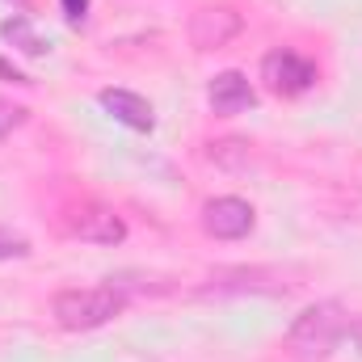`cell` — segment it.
I'll use <instances>...</instances> for the list:
<instances>
[{"mask_svg": "<svg viewBox=\"0 0 362 362\" xmlns=\"http://www.w3.org/2000/svg\"><path fill=\"white\" fill-rule=\"evenodd\" d=\"M206 101H211L215 114H240V110H249L257 101V93H253V85L240 72H219L206 85Z\"/></svg>", "mask_w": 362, "mask_h": 362, "instance_id": "8", "label": "cell"}, {"mask_svg": "<svg viewBox=\"0 0 362 362\" xmlns=\"http://www.w3.org/2000/svg\"><path fill=\"white\" fill-rule=\"evenodd\" d=\"M262 81L278 97H299V93H308L316 85V64L295 55V51H286V47H278V51H270L262 59Z\"/></svg>", "mask_w": 362, "mask_h": 362, "instance_id": "3", "label": "cell"}, {"mask_svg": "<svg viewBox=\"0 0 362 362\" xmlns=\"http://www.w3.org/2000/svg\"><path fill=\"white\" fill-rule=\"evenodd\" d=\"M278 295V286L270 282V274L266 270H245V266H236V270H215L211 274V286H202V295Z\"/></svg>", "mask_w": 362, "mask_h": 362, "instance_id": "9", "label": "cell"}, {"mask_svg": "<svg viewBox=\"0 0 362 362\" xmlns=\"http://www.w3.org/2000/svg\"><path fill=\"white\" fill-rule=\"evenodd\" d=\"M25 122V110H17V105H0V135H8L13 127H21Z\"/></svg>", "mask_w": 362, "mask_h": 362, "instance_id": "13", "label": "cell"}, {"mask_svg": "<svg viewBox=\"0 0 362 362\" xmlns=\"http://www.w3.org/2000/svg\"><path fill=\"white\" fill-rule=\"evenodd\" d=\"M0 34H4L13 47H21L25 55H42V51H47V42L30 30V21H25V17H8V21L0 25Z\"/></svg>", "mask_w": 362, "mask_h": 362, "instance_id": "11", "label": "cell"}, {"mask_svg": "<svg viewBox=\"0 0 362 362\" xmlns=\"http://www.w3.org/2000/svg\"><path fill=\"white\" fill-rule=\"evenodd\" d=\"M346 333H350L346 308H341L337 299H320V303H312V308H303V312L295 316V325L286 329V350L303 362L329 358V354L341 346Z\"/></svg>", "mask_w": 362, "mask_h": 362, "instance_id": "1", "label": "cell"}, {"mask_svg": "<svg viewBox=\"0 0 362 362\" xmlns=\"http://www.w3.org/2000/svg\"><path fill=\"white\" fill-rule=\"evenodd\" d=\"M21 257H30V240L0 228V262H21Z\"/></svg>", "mask_w": 362, "mask_h": 362, "instance_id": "12", "label": "cell"}, {"mask_svg": "<svg viewBox=\"0 0 362 362\" xmlns=\"http://www.w3.org/2000/svg\"><path fill=\"white\" fill-rule=\"evenodd\" d=\"M202 228L215 240H240L253 232V206L245 198H211L202 206Z\"/></svg>", "mask_w": 362, "mask_h": 362, "instance_id": "6", "label": "cell"}, {"mask_svg": "<svg viewBox=\"0 0 362 362\" xmlns=\"http://www.w3.org/2000/svg\"><path fill=\"white\" fill-rule=\"evenodd\" d=\"M127 308L122 291L114 286H68L51 299V316L59 329L68 333H89V329H101L110 325L118 312Z\"/></svg>", "mask_w": 362, "mask_h": 362, "instance_id": "2", "label": "cell"}, {"mask_svg": "<svg viewBox=\"0 0 362 362\" xmlns=\"http://www.w3.org/2000/svg\"><path fill=\"white\" fill-rule=\"evenodd\" d=\"M101 105H105V114H110L114 122H122V127H131V131H152V127H156L152 105L131 89H101Z\"/></svg>", "mask_w": 362, "mask_h": 362, "instance_id": "7", "label": "cell"}, {"mask_svg": "<svg viewBox=\"0 0 362 362\" xmlns=\"http://www.w3.org/2000/svg\"><path fill=\"white\" fill-rule=\"evenodd\" d=\"M68 232L81 236V240H89V245H122L127 240L122 215L114 206H105V202H81V206H72Z\"/></svg>", "mask_w": 362, "mask_h": 362, "instance_id": "5", "label": "cell"}, {"mask_svg": "<svg viewBox=\"0 0 362 362\" xmlns=\"http://www.w3.org/2000/svg\"><path fill=\"white\" fill-rule=\"evenodd\" d=\"M206 160L236 173V169L249 165V144L245 139H215V144H206Z\"/></svg>", "mask_w": 362, "mask_h": 362, "instance_id": "10", "label": "cell"}, {"mask_svg": "<svg viewBox=\"0 0 362 362\" xmlns=\"http://www.w3.org/2000/svg\"><path fill=\"white\" fill-rule=\"evenodd\" d=\"M0 76H8V81H13V85H30V81H25V76H21V72H13V68H8V64H0Z\"/></svg>", "mask_w": 362, "mask_h": 362, "instance_id": "15", "label": "cell"}, {"mask_svg": "<svg viewBox=\"0 0 362 362\" xmlns=\"http://www.w3.org/2000/svg\"><path fill=\"white\" fill-rule=\"evenodd\" d=\"M59 4H64V17H68L72 25H81L85 13H89V0H59Z\"/></svg>", "mask_w": 362, "mask_h": 362, "instance_id": "14", "label": "cell"}, {"mask_svg": "<svg viewBox=\"0 0 362 362\" xmlns=\"http://www.w3.org/2000/svg\"><path fill=\"white\" fill-rule=\"evenodd\" d=\"M245 30V17L232 4H206L189 17V42L194 51H219Z\"/></svg>", "mask_w": 362, "mask_h": 362, "instance_id": "4", "label": "cell"}, {"mask_svg": "<svg viewBox=\"0 0 362 362\" xmlns=\"http://www.w3.org/2000/svg\"><path fill=\"white\" fill-rule=\"evenodd\" d=\"M350 337H354V346L362 350V320H354V325H350Z\"/></svg>", "mask_w": 362, "mask_h": 362, "instance_id": "16", "label": "cell"}]
</instances>
